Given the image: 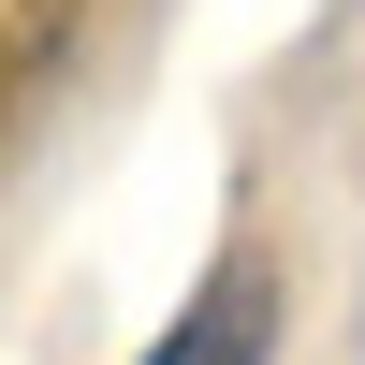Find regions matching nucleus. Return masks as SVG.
<instances>
[{"mask_svg": "<svg viewBox=\"0 0 365 365\" xmlns=\"http://www.w3.org/2000/svg\"><path fill=\"white\" fill-rule=\"evenodd\" d=\"M146 365H278V263H263V249H220L205 292L161 322Z\"/></svg>", "mask_w": 365, "mask_h": 365, "instance_id": "obj_1", "label": "nucleus"}]
</instances>
